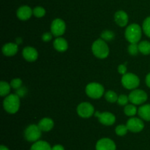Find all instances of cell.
Masks as SVG:
<instances>
[{
	"instance_id": "1",
	"label": "cell",
	"mask_w": 150,
	"mask_h": 150,
	"mask_svg": "<svg viewBox=\"0 0 150 150\" xmlns=\"http://www.w3.org/2000/svg\"><path fill=\"white\" fill-rule=\"evenodd\" d=\"M20 97L17 94H9L5 97L3 101L4 110L10 114L17 113L20 107Z\"/></svg>"
},
{
	"instance_id": "2",
	"label": "cell",
	"mask_w": 150,
	"mask_h": 150,
	"mask_svg": "<svg viewBox=\"0 0 150 150\" xmlns=\"http://www.w3.org/2000/svg\"><path fill=\"white\" fill-rule=\"evenodd\" d=\"M125 35L127 41L130 44H137L142 36V28L137 24H132L126 28Z\"/></svg>"
},
{
	"instance_id": "3",
	"label": "cell",
	"mask_w": 150,
	"mask_h": 150,
	"mask_svg": "<svg viewBox=\"0 0 150 150\" xmlns=\"http://www.w3.org/2000/svg\"><path fill=\"white\" fill-rule=\"evenodd\" d=\"M92 51L94 55L99 59H105L109 54V48L103 39H98L92 44Z\"/></svg>"
},
{
	"instance_id": "4",
	"label": "cell",
	"mask_w": 150,
	"mask_h": 150,
	"mask_svg": "<svg viewBox=\"0 0 150 150\" xmlns=\"http://www.w3.org/2000/svg\"><path fill=\"white\" fill-rule=\"evenodd\" d=\"M122 84L125 88L129 90L136 89L140 84L139 76L133 73H126L122 75L121 79Z\"/></svg>"
},
{
	"instance_id": "5",
	"label": "cell",
	"mask_w": 150,
	"mask_h": 150,
	"mask_svg": "<svg viewBox=\"0 0 150 150\" xmlns=\"http://www.w3.org/2000/svg\"><path fill=\"white\" fill-rule=\"evenodd\" d=\"M86 94L92 99H100L104 94V88L101 84L98 82H91L86 87Z\"/></svg>"
},
{
	"instance_id": "6",
	"label": "cell",
	"mask_w": 150,
	"mask_h": 150,
	"mask_svg": "<svg viewBox=\"0 0 150 150\" xmlns=\"http://www.w3.org/2000/svg\"><path fill=\"white\" fill-rule=\"evenodd\" d=\"M41 129L38 125L31 124L26 128L24 131V137L29 142H36L41 137Z\"/></svg>"
},
{
	"instance_id": "7",
	"label": "cell",
	"mask_w": 150,
	"mask_h": 150,
	"mask_svg": "<svg viewBox=\"0 0 150 150\" xmlns=\"http://www.w3.org/2000/svg\"><path fill=\"white\" fill-rule=\"evenodd\" d=\"M129 101L133 104L136 105H139L147 100L148 96L146 93L143 90L140 89H135L130 93L128 96Z\"/></svg>"
},
{
	"instance_id": "8",
	"label": "cell",
	"mask_w": 150,
	"mask_h": 150,
	"mask_svg": "<svg viewBox=\"0 0 150 150\" xmlns=\"http://www.w3.org/2000/svg\"><path fill=\"white\" fill-rule=\"evenodd\" d=\"M77 113L80 117L88 119L93 116L95 108L89 102H81L78 105Z\"/></svg>"
},
{
	"instance_id": "9",
	"label": "cell",
	"mask_w": 150,
	"mask_h": 150,
	"mask_svg": "<svg viewBox=\"0 0 150 150\" xmlns=\"http://www.w3.org/2000/svg\"><path fill=\"white\" fill-rule=\"evenodd\" d=\"M66 30L65 22L61 19H56L52 21L51 25V31L53 35L59 37L64 33Z\"/></svg>"
},
{
	"instance_id": "10",
	"label": "cell",
	"mask_w": 150,
	"mask_h": 150,
	"mask_svg": "<svg viewBox=\"0 0 150 150\" xmlns=\"http://www.w3.org/2000/svg\"><path fill=\"white\" fill-rule=\"evenodd\" d=\"M126 126L129 131L136 133V132H139L143 130V129L144 128V124L143 121L139 118L133 117L130 118L127 121Z\"/></svg>"
},
{
	"instance_id": "11",
	"label": "cell",
	"mask_w": 150,
	"mask_h": 150,
	"mask_svg": "<svg viewBox=\"0 0 150 150\" xmlns=\"http://www.w3.org/2000/svg\"><path fill=\"white\" fill-rule=\"evenodd\" d=\"M95 116L98 118L99 121L102 124L105 125V126H111L114 124L116 121L115 116L109 112L100 113V112L96 111L95 113Z\"/></svg>"
},
{
	"instance_id": "12",
	"label": "cell",
	"mask_w": 150,
	"mask_h": 150,
	"mask_svg": "<svg viewBox=\"0 0 150 150\" xmlns=\"http://www.w3.org/2000/svg\"><path fill=\"white\" fill-rule=\"evenodd\" d=\"M96 150H116L117 146L113 140L108 138H101L97 142Z\"/></svg>"
},
{
	"instance_id": "13",
	"label": "cell",
	"mask_w": 150,
	"mask_h": 150,
	"mask_svg": "<svg viewBox=\"0 0 150 150\" xmlns=\"http://www.w3.org/2000/svg\"><path fill=\"white\" fill-rule=\"evenodd\" d=\"M22 55L26 61L34 62L38 59V52L34 47L26 46L22 51Z\"/></svg>"
},
{
	"instance_id": "14",
	"label": "cell",
	"mask_w": 150,
	"mask_h": 150,
	"mask_svg": "<svg viewBox=\"0 0 150 150\" xmlns=\"http://www.w3.org/2000/svg\"><path fill=\"white\" fill-rule=\"evenodd\" d=\"M33 14V10L27 5H23L19 7L17 10V17L21 21H26L29 19Z\"/></svg>"
},
{
	"instance_id": "15",
	"label": "cell",
	"mask_w": 150,
	"mask_h": 150,
	"mask_svg": "<svg viewBox=\"0 0 150 150\" xmlns=\"http://www.w3.org/2000/svg\"><path fill=\"white\" fill-rule=\"evenodd\" d=\"M114 20L117 25L123 27V26H125L128 23V16L126 12L123 10H119L114 15Z\"/></svg>"
},
{
	"instance_id": "16",
	"label": "cell",
	"mask_w": 150,
	"mask_h": 150,
	"mask_svg": "<svg viewBox=\"0 0 150 150\" xmlns=\"http://www.w3.org/2000/svg\"><path fill=\"white\" fill-rule=\"evenodd\" d=\"M18 51V45L14 43H8L2 46V53L7 57L14 56Z\"/></svg>"
},
{
	"instance_id": "17",
	"label": "cell",
	"mask_w": 150,
	"mask_h": 150,
	"mask_svg": "<svg viewBox=\"0 0 150 150\" xmlns=\"http://www.w3.org/2000/svg\"><path fill=\"white\" fill-rule=\"evenodd\" d=\"M38 125L40 129H41V131L48 132V131L51 130L53 129L54 123V121L50 119V118H43V119L40 121Z\"/></svg>"
},
{
	"instance_id": "18",
	"label": "cell",
	"mask_w": 150,
	"mask_h": 150,
	"mask_svg": "<svg viewBox=\"0 0 150 150\" xmlns=\"http://www.w3.org/2000/svg\"><path fill=\"white\" fill-rule=\"evenodd\" d=\"M54 47L57 51H59V52H64V51H67V49H68V44L64 38L58 37L54 40Z\"/></svg>"
},
{
	"instance_id": "19",
	"label": "cell",
	"mask_w": 150,
	"mask_h": 150,
	"mask_svg": "<svg viewBox=\"0 0 150 150\" xmlns=\"http://www.w3.org/2000/svg\"><path fill=\"white\" fill-rule=\"evenodd\" d=\"M138 113L141 119L145 121H150V104H144L138 110Z\"/></svg>"
},
{
	"instance_id": "20",
	"label": "cell",
	"mask_w": 150,
	"mask_h": 150,
	"mask_svg": "<svg viewBox=\"0 0 150 150\" xmlns=\"http://www.w3.org/2000/svg\"><path fill=\"white\" fill-rule=\"evenodd\" d=\"M52 147L46 141H38L34 143L30 150H51Z\"/></svg>"
},
{
	"instance_id": "21",
	"label": "cell",
	"mask_w": 150,
	"mask_h": 150,
	"mask_svg": "<svg viewBox=\"0 0 150 150\" xmlns=\"http://www.w3.org/2000/svg\"><path fill=\"white\" fill-rule=\"evenodd\" d=\"M139 49L141 53L147 55L150 54V42L147 41H141L139 44Z\"/></svg>"
},
{
	"instance_id": "22",
	"label": "cell",
	"mask_w": 150,
	"mask_h": 150,
	"mask_svg": "<svg viewBox=\"0 0 150 150\" xmlns=\"http://www.w3.org/2000/svg\"><path fill=\"white\" fill-rule=\"evenodd\" d=\"M10 84L7 83L5 81H1L0 82V95L1 96H7L10 92Z\"/></svg>"
},
{
	"instance_id": "23",
	"label": "cell",
	"mask_w": 150,
	"mask_h": 150,
	"mask_svg": "<svg viewBox=\"0 0 150 150\" xmlns=\"http://www.w3.org/2000/svg\"><path fill=\"white\" fill-rule=\"evenodd\" d=\"M137 108H136V107L135 106V104H127V105L125 107L124 113L127 116H134L137 113Z\"/></svg>"
},
{
	"instance_id": "24",
	"label": "cell",
	"mask_w": 150,
	"mask_h": 150,
	"mask_svg": "<svg viewBox=\"0 0 150 150\" xmlns=\"http://www.w3.org/2000/svg\"><path fill=\"white\" fill-rule=\"evenodd\" d=\"M118 96H117V93L114 92L113 91H108L105 94V99L111 103H114L117 101L118 99Z\"/></svg>"
},
{
	"instance_id": "25",
	"label": "cell",
	"mask_w": 150,
	"mask_h": 150,
	"mask_svg": "<svg viewBox=\"0 0 150 150\" xmlns=\"http://www.w3.org/2000/svg\"><path fill=\"white\" fill-rule=\"evenodd\" d=\"M127 131H128V129L126 125L120 124L115 128L116 134L119 136H124L127 133Z\"/></svg>"
},
{
	"instance_id": "26",
	"label": "cell",
	"mask_w": 150,
	"mask_h": 150,
	"mask_svg": "<svg viewBox=\"0 0 150 150\" xmlns=\"http://www.w3.org/2000/svg\"><path fill=\"white\" fill-rule=\"evenodd\" d=\"M142 29H143L144 32L146 36L150 38V16L146 18L143 22L142 25Z\"/></svg>"
},
{
	"instance_id": "27",
	"label": "cell",
	"mask_w": 150,
	"mask_h": 150,
	"mask_svg": "<svg viewBox=\"0 0 150 150\" xmlns=\"http://www.w3.org/2000/svg\"><path fill=\"white\" fill-rule=\"evenodd\" d=\"M114 32L112 31H110V30H105L103 31L101 34V38H102L103 40H104L105 41H112L113 39L114 38Z\"/></svg>"
},
{
	"instance_id": "28",
	"label": "cell",
	"mask_w": 150,
	"mask_h": 150,
	"mask_svg": "<svg viewBox=\"0 0 150 150\" xmlns=\"http://www.w3.org/2000/svg\"><path fill=\"white\" fill-rule=\"evenodd\" d=\"M34 16L37 18H42L45 15V10L42 7H36L33 10Z\"/></svg>"
},
{
	"instance_id": "29",
	"label": "cell",
	"mask_w": 150,
	"mask_h": 150,
	"mask_svg": "<svg viewBox=\"0 0 150 150\" xmlns=\"http://www.w3.org/2000/svg\"><path fill=\"white\" fill-rule=\"evenodd\" d=\"M10 84V86H11L12 88L18 90V89H19V88H21L23 82H22L21 79H19V78H16V79H12Z\"/></svg>"
},
{
	"instance_id": "30",
	"label": "cell",
	"mask_w": 150,
	"mask_h": 150,
	"mask_svg": "<svg viewBox=\"0 0 150 150\" xmlns=\"http://www.w3.org/2000/svg\"><path fill=\"white\" fill-rule=\"evenodd\" d=\"M139 51V45L137 44H130V45L128 46V52L131 55H136Z\"/></svg>"
},
{
	"instance_id": "31",
	"label": "cell",
	"mask_w": 150,
	"mask_h": 150,
	"mask_svg": "<svg viewBox=\"0 0 150 150\" xmlns=\"http://www.w3.org/2000/svg\"><path fill=\"white\" fill-rule=\"evenodd\" d=\"M129 101V97L127 96L122 94L119 96L118 99H117V103L121 106H126Z\"/></svg>"
},
{
	"instance_id": "32",
	"label": "cell",
	"mask_w": 150,
	"mask_h": 150,
	"mask_svg": "<svg viewBox=\"0 0 150 150\" xmlns=\"http://www.w3.org/2000/svg\"><path fill=\"white\" fill-rule=\"evenodd\" d=\"M52 38L53 34L51 32H45L42 36V41H45V42H48V41H50L52 39Z\"/></svg>"
},
{
	"instance_id": "33",
	"label": "cell",
	"mask_w": 150,
	"mask_h": 150,
	"mask_svg": "<svg viewBox=\"0 0 150 150\" xmlns=\"http://www.w3.org/2000/svg\"><path fill=\"white\" fill-rule=\"evenodd\" d=\"M118 72L120 74H125L127 72V67H126V64H121L118 66Z\"/></svg>"
},
{
	"instance_id": "34",
	"label": "cell",
	"mask_w": 150,
	"mask_h": 150,
	"mask_svg": "<svg viewBox=\"0 0 150 150\" xmlns=\"http://www.w3.org/2000/svg\"><path fill=\"white\" fill-rule=\"evenodd\" d=\"M26 88H22V87H21V88L17 90V94H17V95L19 97H21V96H23L26 94Z\"/></svg>"
},
{
	"instance_id": "35",
	"label": "cell",
	"mask_w": 150,
	"mask_h": 150,
	"mask_svg": "<svg viewBox=\"0 0 150 150\" xmlns=\"http://www.w3.org/2000/svg\"><path fill=\"white\" fill-rule=\"evenodd\" d=\"M51 150H64V148L63 146L60 145V144H57L52 147Z\"/></svg>"
},
{
	"instance_id": "36",
	"label": "cell",
	"mask_w": 150,
	"mask_h": 150,
	"mask_svg": "<svg viewBox=\"0 0 150 150\" xmlns=\"http://www.w3.org/2000/svg\"><path fill=\"white\" fill-rule=\"evenodd\" d=\"M146 84L147 85V86L149 87V88H150V73H149L147 75H146Z\"/></svg>"
},
{
	"instance_id": "37",
	"label": "cell",
	"mask_w": 150,
	"mask_h": 150,
	"mask_svg": "<svg viewBox=\"0 0 150 150\" xmlns=\"http://www.w3.org/2000/svg\"><path fill=\"white\" fill-rule=\"evenodd\" d=\"M0 150H9V149L7 148V146H5L1 145V146H0Z\"/></svg>"
},
{
	"instance_id": "38",
	"label": "cell",
	"mask_w": 150,
	"mask_h": 150,
	"mask_svg": "<svg viewBox=\"0 0 150 150\" xmlns=\"http://www.w3.org/2000/svg\"><path fill=\"white\" fill-rule=\"evenodd\" d=\"M22 42V40H21V38H16V44H18V45L19 44H21V43Z\"/></svg>"
}]
</instances>
